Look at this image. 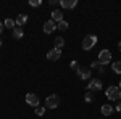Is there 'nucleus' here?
<instances>
[{"mask_svg":"<svg viewBox=\"0 0 121 119\" xmlns=\"http://www.w3.org/2000/svg\"><path fill=\"white\" fill-rule=\"evenodd\" d=\"M105 95H107L108 100L120 101L121 100V89H120V87H116V85H112V87H108V89L105 90Z\"/></svg>","mask_w":121,"mask_h":119,"instance_id":"nucleus-1","label":"nucleus"},{"mask_svg":"<svg viewBox=\"0 0 121 119\" xmlns=\"http://www.w3.org/2000/svg\"><path fill=\"white\" fill-rule=\"evenodd\" d=\"M97 44V36H92V34H89V36H86L82 39V50H91L94 45Z\"/></svg>","mask_w":121,"mask_h":119,"instance_id":"nucleus-2","label":"nucleus"},{"mask_svg":"<svg viewBox=\"0 0 121 119\" xmlns=\"http://www.w3.org/2000/svg\"><path fill=\"white\" fill-rule=\"evenodd\" d=\"M58 105H60V97L58 95H48L45 98V108H48V110H55Z\"/></svg>","mask_w":121,"mask_h":119,"instance_id":"nucleus-3","label":"nucleus"},{"mask_svg":"<svg viewBox=\"0 0 121 119\" xmlns=\"http://www.w3.org/2000/svg\"><path fill=\"white\" fill-rule=\"evenodd\" d=\"M99 61H100V64H108L112 61V53H110L107 48L100 50V53H99Z\"/></svg>","mask_w":121,"mask_h":119,"instance_id":"nucleus-4","label":"nucleus"},{"mask_svg":"<svg viewBox=\"0 0 121 119\" xmlns=\"http://www.w3.org/2000/svg\"><path fill=\"white\" fill-rule=\"evenodd\" d=\"M87 90H89V92L102 90V81H100V79H92L91 82L87 84Z\"/></svg>","mask_w":121,"mask_h":119,"instance_id":"nucleus-5","label":"nucleus"},{"mask_svg":"<svg viewBox=\"0 0 121 119\" xmlns=\"http://www.w3.org/2000/svg\"><path fill=\"white\" fill-rule=\"evenodd\" d=\"M47 58H48L50 61H58V60L61 58V50H58V48L48 50V52H47Z\"/></svg>","mask_w":121,"mask_h":119,"instance_id":"nucleus-6","label":"nucleus"},{"mask_svg":"<svg viewBox=\"0 0 121 119\" xmlns=\"http://www.w3.org/2000/svg\"><path fill=\"white\" fill-rule=\"evenodd\" d=\"M26 103H28L29 106H32V108H37L39 106V97L36 93H28L26 95Z\"/></svg>","mask_w":121,"mask_h":119,"instance_id":"nucleus-7","label":"nucleus"},{"mask_svg":"<svg viewBox=\"0 0 121 119\" xmlns=\"http://www.w3.org/2000/svg\"><path fill=\"white\" fill-rule=\"evenodd\" d=\"M55 29H56V23H55V21L48 19V21L44 23V32H45V34H52Z\"/></svg>","mask_w":121,"mask_h":119,"instance_id":"nucleus-8","label":"nucleus"},{"mask_svg":"<svg viewBox=\"0 0 121 119\" xmlns=\"http://www.w3.org/2000/svg\"><path fill=\"white\" fill-rule=\"evenodd\" d=\"M76 73L79 76V79H82V81H87L91 77V69H86V68H78Z\"/></svg>","mask_w":121,"mask_h":119,"instance_id":"nucleus-9","label":"nucleus"},{"mask_svg":"<svg viewBox=\"0 0 121 119\" xmlns=\"http://www.w3.org/2000/svg\"><path fill=\"white\" fill-rule=\"evenodd\" d=\"M60 5H61L63 8H66V10H71V8H74L76 5H78V0H61Z\"/></svg>","mask_w":121,"mask_h":119,"instance_id":"nucleus-10","label":"nucleus"},{"mask_svg":"<svg viewBox=\"0 0 121 119\" xmlns=\"http://www.w3.org/2000/svg\"><path fill=\"white\" fill-rule=\"evenodd\" d=\"M52 21H55L56 24H58L60 21H63V13H61L60 10H55V11H52Z\"/></svg>","mask_w":121,"mask_h":119,"instance_id":"nucleus-11","label":"nucleus"},{"mask_svg":"<svg viewBox=\"0 0 121 119\" xmlns=\"http://www.w3.org/2000/svg\"><path fill=\"white\" fill-rule=\"evenodd\" d=\"M11 36H13V39H21V37L24 36V32H23V28H16L11 31Z\"/></svg>","mask_w":121,"mask_h":119,"instance_id":"nucleus-12","label":"nucleus"},{"mask_svg":"<svg viewBox=\"0 0 121 119\" xmlns=\"http://www.w3.org/2000/svg\"><path fill=\"white\" fill-rule=\"evenodd\" d=\"M26 21H28V16L21 13V15H18V18H16V21H15V23H16V26H18V28H21Z\"/></svg>","mask_w":121,"mask_h":119,"instance_id":"nucleus-13","label":"nucleus"},{"mask_svg":"<svg viewBox=\"0 0 121 119\" xmlns=\"http://www.w3.org/2000/svg\"><path fill=\"white\" fill-rule=\"evenodd\" d=\"M100 111H102L103 116H110V114L113 113V108L110 106V105H103L102 108H100Z\"/></svg>","mask_w":121,"mask_h":119,"instance_id":"nucleus-14","label":"nucleus"},{"mask_svg":"<svg viewBox=\"0 0 121 119\" xmlns=\"http://www.w3.org/2000/svg\"><path fill=\"white\" fill-rule=\"evenodd\" d=\"M63 47H65V39H63V37H56L55 39V48L61 50Z\"/></svg>","mask_w":121,"mask_h":119,"instance_id":"nucleus-15","label":"nucleus"},{"mask_svg":"<svg viewBox=\"0 0 121 119\" xmlns=\"http://www.w3.org/2000/svg\"><path fill=\"white\" fill-rule=\"evenodd\" d=\"M3 26H5V28L7 29H11V31H13V29L16 28V23H15V21H13V19H5V23H3Z\"/></svg>","mask_w":121,"mask_h":119,"instance_id":"nucleus-16","label":"nucleus"},{"mask_svg":"<svg viewBox=\"0 0 121 119\" xmlns=\"http://www.w3.org/2000/svg\"><path fill=\"white\" fill-rule=\"evenodd\" d=\"M113 71L116 74H121V61H116V63H113Z\"/></svg>","mask_w":121,"mask_h":119,"instance_id":"nucleus-17","label":"nucleus"},{"mask_svg":"<svg viewBox=\"0 0 121 119\" xmlns=\"http://www.w3.org/2000/svg\"><path fill=\"white\" fill-rule=\"evenodd\" d=\"M56 28L60 29V31H66V29H68V23H66L65 19H63V21H60V23L56 24Z\"/></svg>","mask_w":121,"mask_h":119,"instance_id":"nucleus-18","label":"nucleus"},{"mask_svg":"<svg viewBox=\"0 0 121 119\" xmlns=\"http://www.w3.org/2000/svg\"><path fill=\"white\" fill-rule=\"evenodd\" d=\"M36 114L37 116H44L45 114V106H37L36 108Z\"/></svg>","mask_w":121,"mask_h":119,"instance_id":"nucleus-19","label":"nucleus"},{"mask_svg":"<svg viewBox=\"0 0 121 119\" xmlns=\"http://www.w3.org/2000/svg\"><path fill=\"white\" fill-rule=\"evenodd\" d=\"M29 5L31 7H40L42 5V0H29Z\"/></svg>","mask_w":121,"mask_h":119,"instance_id":"nucleus-20","label":"nucleus"},{"mask_svg":"<svg viewBox=\"0 0 121 119\" xmlns=\"http://www.w3.org/2000/svg\"><path fill=\"white\" fill-rule=\"evenodd\" d=\"M84 100L87 101V103H91V101L94 100V95H92V92H87V93H86V97H84Z\"/></svg>","mask_w":121,"mask_h":119,"instance_id":"nucleus-21","label":"nucleus"},{"mask_svg":"<svg viewBox=\"0 0 121 119\" xmlns=\"http://www.w3.org/2000/svg\"><path fill=\"white\" fill-rule=\"evenodd\" d=\"M91 68H92V69H97V68L100 69V68H102V64H100V61L97 60V61H92V63H91Z\"/></svg>","mask_w":121,"mask_h":119,"instance_id":"nucleus-22","label":"nucleus"},{"mask_svg":"<svg viewBox=\"0 0 121 119\" xmlns=\"http://www.w3.org/2000/svg\"><path fill=\"white\" fill-rule=\"evenodd\" d=\"M71 68H73V69H76V71H78V63H76V61H71Z\"/></svg>","mask_w":121,"mask_h":119,"instance_id":"nucleus-23","label":"nucleus"},{"mask_svg":"<svg viewBox=\"0 0 121 119\" xmlns=\"http://www.w3.org/2000/svg\"><path fill=\"white\" fill-rule=\"evenodd\" d=\"M116 111H120V113H121V100H120V103H116Z\"/></svg>","mask_w":121,"mask_h":119,"instance_id":"nucleus-24","label":"nucleus"},{"mask_svg":"<svg viewBox=\"0 0 121 119\" xmlns=\"http://www.w3.org/2000/svg\"><path fill=\"white\" fill-rule=\"evenodd\" d=\"M3 28H5V26H3V23H0V34H2V31H3Z\"/></svg>","mask_w":121,"mask_h":119,"instance_id":"nucleus-25","label":"nucleus"},{"mask_svg":"<svg viewBox=\"0 0 121 119\" xmlns=\"http://www.w3.org/2000/svg\"><path fill=\"white\" fill-rule=\"evenodd\" d=\"M118 48H120V52H121V42H120V44H118Z\"/></svg>","mask_w":121,"mask_h":119,"instance_id":"nucleus-26","label":"nucleus"},{"mask_svg":"<svg viewBox=\"0 0 121 119\" xmlns=\"http://www.w3.org/2000/svg\"><path fill=\"white\" fill-rule=\"evenodd\" d=\"M118 87H120V89H121V82H120V85H118Z\"/></svg>","mask_w":121,"mask_h":119,"instance_id":"nucleus-27","label":"nucleus"},{"mask_svg":"<svg viewBox=\"0 0 121 119\" xmlns=\"http://www.w3.org/2000/svg\"><path fill=\"white\" fill-rule=\"evenodd\" d=\"M0 45H2V40H0Z\"/></svg>","mask_w":121,"mask_h":119,"instance_id":"nucleus-28","label":"nucleus"}]
</instances>
